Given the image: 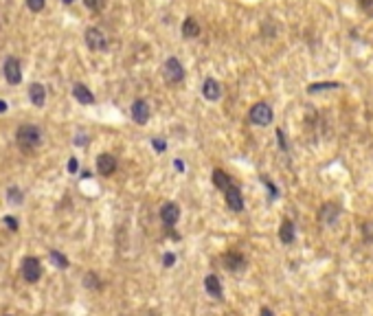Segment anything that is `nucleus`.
Instances as JSON below:
<instances>
[{
	"instance_id": "f257e3e1",
	"label": "nucleus",
	"mask_w": 373,
	"mask_h": 316,
	"mask_svg": "<svg viewBox=\"0 0 373 316\" xmlns=\"http://www.w3.org/2000/svg\"><path fill=\"white\" fill-rule=\"evenodd\" d=\"M16 139L22 150H33V147H38L40 141H42V132L35 125H22V127H18Z\"/></svg>"
},
{
	"instance_id": "f03ea898",
	"label": "nucleus",
	"mask_w": 373,
	"mask_h": 316,
	"mask_svg": "<svg viewBox=\"0 0 373 316\" xmlns=\"http://www.w3.org/2000/svg\"><path fill=\"white\" fill-rule=\"evenodd\" d=\"M272 116H274L272 108H270L268 104H255L248 112L250 123H255V125H270L272 123Z\"/></svg>"
},
{
	"instance_id": "7ed1b4c3",
	"label": "nucleus",
	"mask_w": 373,
	"mask_h": 316,
	"mask_svg": "<svg viewBox=\"0 0 373 316\" xmlns=\"http://www.w3.org/2000/svg\"><path fill=\"white\" fill-rule=\"evenodd\" d=\"M162 73H165V79L169 81V84H180L182 79H185V68H182V64L178 62L176 57H169L162 66Z\"/></svg>"
},
{
	"instance_id": "20e7f679",
	"label": "nucleus",
	"mask_w": 373,
	"mask_h": 316,
	"mask_svg": "<svg viewBox=\"0 0 373 316\" xmlns=\"http://www.w3.org/2000/svg\"><path fill=\"white\" fill-rule=\"evenodd\" d=\"M86 44H88L90 51H106L108 49V38L104 35L101 29H88L86 31Z\"/></svg>"
},
{
	"instance_id": "39448f33",
	"label": "nucleus",
	"mask_w": 373,
	"mask_h": 316,
	"mask_svg": "<svg viewBox=\"0 0 373 316\" xmlns=\"http://www.w3.org/2000/svg\"><path fill=\"white\" fill-rule=\"evenodd\" d=\"M42 274V268H40V259L35 257H27L22 262V277L27 283H35Z\"/></svg>"
},
{
	"instance_id": "423d86ee",
	"label": "nucleus",
	"mask_w": 373,
	"mask_h": 316,
	"mask_svg": "<svg viewBox=\"0 0 373 316\" xmlns=\"http://www.w3.org/2000/svg\"><path fill=\"white\" fill-rule=\"evenodd\" d=\"M2 73H4V77H7L9 84H20V79H22L20 62L16 57H7V62H4V66H2Z\"/></svg>"
},
{
	"instance_id": "0eeeda50",
	"label": "nucleus",
	"mask_w": 373,
	"mask_h": 316,
	"mask_svg": "<svg viewBox=\"0 0 373 316\" xmlns=\"http://www.w3.org/2000/svg\"><path fill=\"white\" fill-rule=\"evenodd\" d=\"M224 191H226V205L231 207V211L242 213V211H244V198H242V191H239L235 185H231L228 189H224Z\"/></svg>"
},
{
	"instance_id": "6e6552de",
	"label": "nucleus",
	"mask_w": 373,
	"mask_h": 316,
	"mask_svg": "<svg viewBox=\"0 0 373 316\" xmlns=\"http://www.w3.org/2000/svg\"><path fill=\"white\" fill-rule=\"evenodd\" d=\"M178 217H180V207L173 205V202L162 205V209H160V220H162L165 226H173V224L178 222Z\"/></svg>"
},
{
	"instance_id": "1a4fd4ad",
	"label": "nucleus",
	"mask_w": 373,
	"mask_h": 316,
	"mask_svg": "<svg viewBox=\"0 0 373 316\" xmlns=\"http://www.w3.org/2000/svg\"><path fill=\"white\" fill-rule=\"evenodd\" d=\"M338 215H340V209H338V205H334V202H325L319 211V220L323 224H334L338 220Z\"/></svg>"
},
{
	"instance_id": "9d476101",
	"label": "nucleus",
	"mask_w": 373,
	"mask_h": 316,
	"mask_svg": "<svg viewBox=\"0 0 373 316\" xmlns=\"http://www.w3.org/2000/svg\"><path fill=\"white\" fill-rule=\"evenodd\" d=\"M97 169L101 176H112L116 171V158L112 154H101L97 158Z\"/></svg>"
},
{
	"instance_id": "9b49d317",
	"label": "nucleus",
	"mask_w": 373,
	"mask_h": 316,
	"mask_svg": "<svg viewBox=\"0 0 373 316\" xmlns=\"http://www.w3.org/2000/svg\"><path fill=\"white\" fill-rule=\"evenodd\" d=\"M132 116H134V121L139 125H145L147 121H150V105H147V101H134V105H132Z\"/></svg>"
},
{
	"instance_id": "f8f14e48",
	"label": "nucleus",
	"mask_w": 373,
	"mask_h": 316,
	"mask_svg": "<svg viewBox=\"0 0 373 316\" xmlns=\"http://www.w3.org/2000/svg\"><path fill=\"white\" fill-rule=\"evenodd\" d=\"M202 93H204V97H207L209 101H217L219 95H222V86H219L217 79L209 77L207 81H204V86H202Z\"/></svg>"
},
{
	"instance_id": "ddd939ff",
	"label": "nucleus",
	"mask_w": 373,
	"mask_h": 316,
	"mask_svg": "<svg viewBox=\"0 0 373 316\" xmlns=\"http://www.w3.org/2000/svg\"><path fill=\"white\" fill-rule=\"evenodd\" d=\"M204 288H207V292L211 294L213 299L222 301V297H224V292H222V283H219V279L215 277V274H209V277L204 279Z\"/></svg>"
},
{
	"instance_id": "4468645a",
	"label": "nucleus",
	"mask_w": 373,
	"mask_h": 316,
	"mask_svg": "<svg viewBox=\"0 0 373 316\" xmlns=\"http://www.w3.org/2000/svg\"><path fill=\"white\" fill-rule=\"evenodd\" d=\"M73 97L79 101V104H84V105L95 104V95L90 93V90L86 88L84 84H75V86H73Z\"/></svg>"
},
{
	"instance_id": "2eb2a0df",
	"label": "nucleus",
	"mask_w": 373,
	"mask_h": 316,
	"mask_svg": "<svg viewBox=\"0 0 373 316\" xmlns=\"http://www.w3.org/2000/svg\"><path fill=\"white\" fill-rule=\"evenodd\" d=\"M244 263H246L244 255H239V253H226V255H224V266L231 270V272H237V270H242Z\"/></svg>"
},
{
	"instance_id": "dca6fc26",
	"label": "nucleus",
	"mask_w": 373,
	"mask_h": 316,
	"mask_svg": "<svg viewBox=\"0 0 373 316\" xmlns=\"http://www.w3.org/2000/svg\"><path fill=\"white\" fill-rule=\"evenodd\" d=\"M294 237H296L294 222L292 220H283V222H281V228H279V239L283 244H292Z\"/></svg>"
},
{
	"instance_id": "f3484780",
	"label": "nucleus",
	"mask_w": 373,
	"mask_h": 316,
	"mask_svg": "<svg viewBox=\"0 0 373 316\" xmlns=\"http://www.w3.org/2000/svg\"><path fill=\"white\" fill-rule=\"evenodd\" d=\"M29 99H31L33 105L42 108L44 101H47V90H44V86L42 84H33L31 88H29Z\"/></svg>"
},
{
	"instance_id": "a211bd4d",
	"label": "nucleus",
	"mask_w": 373,
	"mask_h": 316,
	"mask_svg": "<svg viewBox=\"0 0 373 316\" xmlns=\"http://www.w3.org/2000/svg\"><path fill=\"white\" fill-rule=\"evenodd\" d=\"M198 33H200V24L196 22V18H187L182 22V35L185 38H198Z\"/></svg>"
},
{
	"instance_id": "6ab92c4d",
	"label": "nucleus",
	"mask_w": 373,
	"mask_h": 316,
	"mask_svg": "<svg viewBox=\"0 0 373 316\" xmlns=\"http://www.w3.org/2000/svg\"><path fill=\"white\" fill-rule=\"evenodd\" d=\"M211 178H213V185H215L217 189H228V187H231V176H226V171L215 169Z\"/></svg>"
},
{
	"instance_id": "aec40b11",
	"label": "nucleus",
	"mask_w": 373,
	"mask_h": 316,
	"mask_svg": "<svg viewBox=\"0 0 373 316\" xmlns=\"http://www.w3.org/2000/svg\"><path fill=\"white\" fill-rule=\"evenodd\" d=\"M334 88H340L338 81H323V84H310L308 86V93H320V90H334Z\"/></svg>"
},
{
	"instance_id": "412c9836",
	"label": "nucleus",
	"mask_w": 373,
	"mask_h": 316,
	"mask_svg": "<svg viewBox=\"0 0 373 316\" xmlns=\"http://www.w3.org/2000/svg\"><path fill=\"white\" fill-rule=\"evenodd\" d=\"M84 285H86V288H90V290H99L101 288V281H99V277H97L95 272H86L84 274Z\"/></svg>"
},
{
	"instance_id": "4be33fe9",
	"label": "nucleus",
	"mask_w": 373,
	"mask_h": 316,
	"mask_svg": "<svg viewBox=\"0 0 373 316\" xmlns=\"http://www.w3.org/2000/svg\"><path fill=\"white\" fill-rule=\"evenodd\" d=\"M51 259H53V262L57 263V268H68V259H66L62 253H57V251H51Z\"/></svg>"
},
{
	"instance_id": "5701e85b",
	"label": "nucleus",
	"mask_w": 373,
	"mask_h": 316,
	"mask_svg": "<svg viewBox=\"0 0 373 316\" xmlns=\"http://www.w3.org/2000/svg\"><path fill=\"white\" fill-rule=\"evenodd\" d=\"M27 4H29V9H31V11H42L44 9V4H47V0H27Z\"/></svg>"
},
{
	"instance_id": "b1692460",
	"label": "nucleus",
	"mask_w": 373,
	"mask_h": 316,
	"mask_svg": "<svg viewBox=\"0 0 373 316\" xmlns=\"http://www.w3.org/2000/svg\"><path fill=\"white\" fill-rule=\"evenodd\" d=\"M9 202H11V205H20V202H22V191H18V189H9Z\"/></svg>"
},
{
	"instance_id": "393cba45",
	"label": "nucleus",
	"mask_w": 373,
	"mask_h": 316,
	"mask_svg": "<svg viewBox=\"0 0 373 316\" xmlns=\"http://www.w3.org/2000/svg\"><path fill=\"white\" fill-rule=\"evenodd\" d=\"M84 2L90 11H101L104 9V0H84Z\"/></svg>"
},
{
	"instance_id": "a878e982",
	"label": "nucleus",
	"mask_w": 373,
	"mask_h": 316,
	"mask_svg": "<svg viewBox=\"0 0 373 316\" xmlns=\"http://www.w3.org/2000/svg\"><path fill=\"white\" fill-rule=\"evenodd\" d=\"M360 9L365 13H369V16H373V0H360Z\"/></svg>"
},
{
	"instance_id": "bb28decb",
	"label": "nucleus",
	"mask_w": 373,
	"mask_h": 316,
	"mask_svg": "<svg viewBox=\"0 0 373 316\" xmlns=\"http://www.w3.org/2000/svg\"><path fill=\"white\" fill-rule=\"evenodd\" d=\"M277 139H279V147L283 152H288V143H285V136H283V130H277Z\"/></svg>"
},
{
	"instance_id": "cd10ccee",
	"label": "nucleus",
	"mask_w": 373,
	"mask_h": 316,
	"mask_svg": "<svg viewBox=\"0 0 373 316\" xmlns=\"http://www.w3.org/2000/svg\"><path fill=\"white\" fill-rule=\"evenodd\" d=\"M264 182H266V185H268V189H270V196H272V198H277V196H279L277 187H274V185H272V182H270V180H268V178H264Z\"/></svg>"
},
{
	"instance_id": "c85d7f7f",
	"label": "nucleus",
	"mask_w": 373,
	"mask_h": 316,
	"mask_svg": "<svg viewBox=\"0 0 373 316\" xmlns=\"http://www.w3.org/2000/svg\"><path fill=\"white\" fill-rule=\"evenodd\" d=\"M4 224L9 226V231H18V222L13 217H4Z\"/></svg>"
},
{
	"instance_id": "c756f323",
	"label": "nucleus",
	"mask_w": 373,
	"mask_h": 316,
	"mask_svg": "<svg viewBox=\"0 0 373 316\" xmlns=\"http://www.w3.org/2000/svg\"><path fill=\"white\" fill-rule=\"evenodd\" d=\"M162 262H165V266H167V268H169V266H173V262H176V257H173V255H171V253H167V255H165V257H162Z\"/></svg>"
},
{
	"instance_id": "7c9ffc66",
	"label": "nucleus",
	"mask_w": 373,
	"mask_h": 316,
	"mask_svg": "<svg viewBox=\"0 0 373 316\" xmlns=\"http://www.w3.org/2000/svg\"><path fill=\"white\" fill-rule=\"evenodd\" d=\"M154 147L158 152H165L167 150V145H165V141H160V139H154Z\"/></svg>"
},
{
	"instance_id": "2f4dec72",
	"label": "nucleus",
	"mask_w": 373,
	"mask_h": 316,
	"mask_svg": "<svg viewBox=\"0 0 373 316\" xmlns=\"http://www.w3.org/2000/svg\"><path fill=\"white\" fill-rule=\"evenodd\" d=\"M77 160H75V158H70V160H68V171H70V174H75V171H77Z\"/></svg>"
},
{
	"instance_id": "473e14b6",
	"label": "nucleus",
	"mask_w": 373,
	"mask_h": 316,
	"mask_svg": "<svg viewBox=\"0 0 373 316\" xmlns=\"http://www.w3.org/2000/svg\"><path fill=\"white\" fill-rule=\"evenodd\" d=\"M259 316H274V312L270 308H262V312H259Z\"/></svg>"
},
{
	"instance_id": "72a5a7b5",
	"label": "nucleus",
	"mask_w": 373,
	"mask_h": 316,
	"mask_svg": "<svg viewBox=\"0 0 373 316\" xmlns=\"http://www.w3.org/2000/svg\"><path fill=\"white\" fill-rule=\"evenodd\" d=\"M7 110V101H0V112Z\"/></svg>"
},
{
	"instance_id": "f704fd0d",
	"label": "nucleus",
	"mask_w": 373,
	"mask_h": 316,
	"mask_svg": "<svg viewBox=\"0 0 373 316\" xmlns=\"http://www.w3.org/2000/svg\"><path fill=\"white\" fill-rule=\"evenodd\" d=\"M70 2H73V0H64V4H70Z\"/></svg>"
},
{
	"instance_id": "c9c22d12",
	"label": "nucleus",
	"mask_w": 373,
	"mask_h": 316,
	"mask_svg": "<svg viewBox=\"0 0 373 316\" xmlns=\"http://www.w3.org/2000/svg\"><path fill=\"white\" fill-rule=\"evenodd\" d=\"M7 316H11V314H7Z\"/></svg>"
}]
</instances>
